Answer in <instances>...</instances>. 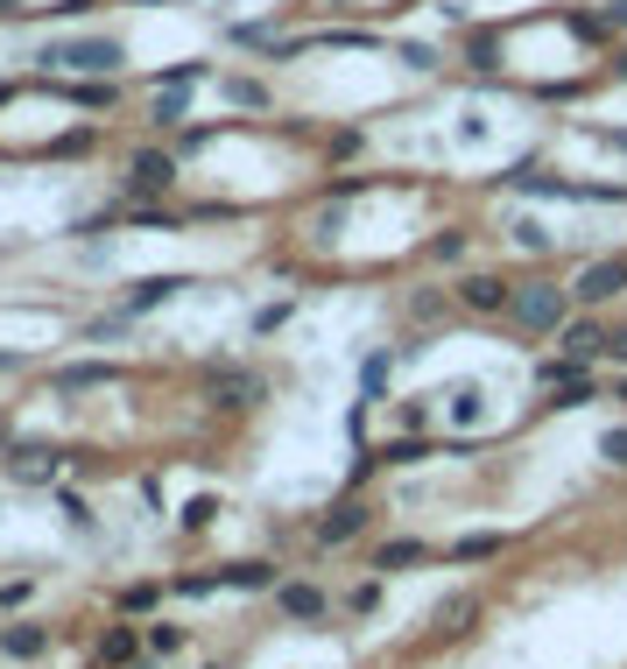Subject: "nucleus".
Masks as SVG:
<instances>
[{
	"mask_svg": "<svg viewBox=\"0 0 627 669\" xmlns=\"http://www.w3.org/2000/svg\"><path fill=\"white\" fill-rule=\"evenodd\" d=\"M515 324H529V332H564V324H572V290H557V282H522Z\"/></svg>",
	"mask_w": 627,
	"mask_h": 669,
	"instance_id": "f257e3e1",
	"label": "nucleus"
},
{
	"mask_svg": "<svg viewBox=\"0 0 627 669\" xmlns=\"http://www.w3.org/2000/svg\"><path fill=\"white\" fill-rule=\"evenodd\" d=\"M430 254H437V261H459V254H466V233H437Z\"/></svg>",
	"mask_w": 627,
	"mask_h": 669,
	"instance_id": "4be33fe9",
	"label": "nucleus"
},
{
	"mask_svg": "<svg viewBox=\"0 0 627 669\" xmlns=\"http://www.w3.org/2000/svg\"><path fill=\"white\" fill-rule=\"evenodd\" d=\"M275 606L290 620H325V592L317 585H275Z\"/></svg>",
	"mask_w": 627,
	"mask_h": 669,
	"instance_id": "1a4fd4ad",
	"label": "nucleus"
},
{
	"mask_svg": "<svg viewBox=\"0 0 627 669\" xmlns=\"http://www.w3.org/2000/svg\"><path fill=\"white\" fill-rule=\"evenodd\" d=\"M156 121H163V127L184 121V85H169V100H156Z\"/></svg>",
	"mask_w": 627,
	"mask_h": 669,
	"instance_id": "5701e85b",
	"label": "nucleus"
},
{
	"mask_svg": "<svg viewBox=\"0 0 627 669\" xmlns=\"http://www.w3.org/2000/svg\"><path fill=\"white\" fill-rule=\"evenodd\" d=\"M100 662H106V669L135 662V635H127V627H106V641H100Z\"/></svg>",
	"mask_w": 627,
	"mask_h": 669,
	"instance_id": "f3484780",
	"label": "nucleus"
},
{
	"mask_svg": "<svg viewBox=\"0 0 627 669\" xmlns=\"http://www.w3.org/2000/svg\"><path fill=\"white\" fill-rule=\"evenodd\" d=\"M79 106H113V85H79Z\"/></svg>",
	"mask_w": 627,
	"mask_h": 669,
	"instance_id": "b1692460",
	"label": "nucleus"
},
{
	"mask_svg": "<svg viewBox=\"0 0 627 669\" xmlns=\"http://www.w3.org/2000/svg\"><path fill=\"white\" fill-rule=\"evenodd\" d=\"M359 529H367V508H359V501H346V508H332L325 522H317V543H353Z\"/></svg>",
	"mask_w": 627,
	"mask_h": 669,
	"instance_id": "9d476101",
	"label": "nucleus"
},
{
	"mask_svg": "<svg viewBox=\"0 0 627 669\" xmlns=\"http://www.w3.org/2000/svg\"><path fill=\"white\" fill-rule=\"evenodd\" d=\"M606 346H614V332H599L593 317H572V324H564V353L585 359V367H593V359H599Z\"/></svg>",
	"mask_w": 627,
	"mask_h": 669,
	"instance_id": "0eeeda50",
	"label": "nucleus"
},
{
	"mask_svg": "<svg viewBox=\"0 0 627 669\" xmlns=\"http://www.w3.org/2000/svg\"><path fill=\"white\" fill-rule=\"evenodd\" d=\"M127 184H135V190H169V184H177V163L156 156V148H142V156H135V177H127Z\"/></svg>",
	"mask_w": 627,
	"mask_h": 669,
	"instance_id": "9b49d317",
	"label": "nucleus"
},
{
	"mask_svg": "<svg viewBox=\"0 0 627 669\" xmlns=\"http://www.w3.org/2000/svg\"><path fill=\"white\" fill-rule=\"evenodd\" d=\"M627 290V261H593V268H585V275L572 282V296L578 303H614Z\"/></svg>",
	"mask_w": 627,
	"mask_h": 669,
	"instance_id": "39448f33",
	"label": "nucleus"
},
{
	"mask_svg": "<svg viewBox=\"0 0 627 669\" xmlns=\"http://www.w3.org/2000/svg\"><path fill=\"white\" fill-rule=\"evenodd\" d=\"M0 648H8V656H43L50 648V627H35V620H22V627H8V635H0Z\"/></svg>",
	"mask_w": 627,
	"mask_h": 669,
	"instance_id": "4468645a",
	"label": "nucleus"
},
{
	"mask_svg": "<svg viewBox=\"0 0 627 669\" xmlns=\"http://www.w3.org/2000/svg\"><path fill=\"white\" fill-rule=\"evenodd\" d=\"M536 380H543V388H572V380H585V359L557 353V359H543V367H536Z\"/></svg>",
	"mask_w": 627,
	"mask_h": 669,
	"instance_id": "2eb2a0df",
	"label": "nucleus"
},
{
	"mask_svg": "<svg viewBox=\"0 0 627 669\" xmlns=\"http://www.w3.org/2000/svg\"><path fill=\"white\" fill-rule=\"evenodd\" d=\"M8 472H14V480H29V487H50L56 472H64V458H56V451H35V445H22V451L8 458Z\"/></svg>",
	"mask_w": 627,
	"mask_h": 669,
	"instance_id": "6e6552de",
	"label": "nucleus"
},
{
	"mask_svg": "<svg viewBox=\"0 0 627 669\" xmlns=\"http://www.w3.org/2000/svg\"><path fill=\"white\" fill-rule=\"evenodd\" d=\"M424 557H430V550L416 543V535H395V543L374 550V571H409V564H424Z\"/></svg>",
	"mask_w": 627,
	"mask_h": 669,
	"instance_id": "f8f14e48",
	"label": "nucleus"
},
{
	"mask_svg": "<svg viewBox=\"0 0 627 669\" xmlns=\"http://www.w3.org/2000/svg\"><path fill=\"white\" fill-rule=\"evenodd\" d=\"M599 458H614V466L627 472V424H620V430H606V437H599Z\"/></svg>",
	"mask_w": 627,
	"mask_h": 669,
	"instance_id": "aec40b11",
	"label": "nucleus"
},
{
	"mask_svg": "<svg viewBox=\"0 0 627 669\" xmlns=\"http://www.w3.org/2000/svg\"><path fill=\"white\" fill-rule=\"evenodd\" d=\"M459 303H466V311H480V317L515 311V282H501V275H472V282H459Z\"/></svg>",
	"mask_w": 627,
	"mask_h": 669,
	"instance_id": "423d86ee",
	"label": "nucleus"
},
{
	"mask_svg": "<svg viewBox=\"0 0 627 669\" xmlns=\"http://www.w3.org/2000/svg\"><path fill=\"white\" fill-rule=\"evenodd\" d=\"M184 290V275H148V282H135V311H156L163 296H177Z\"/></svg>",
	"mask_w": 627,
	"mask_h": 669,
	"instance_id": "dca6fc26",
	"label": "nucleus"
},
{
	"mask_svg": "<svg viewBox=\"0 0 627 669\" xmlns=\"http://www.w3.org/2000/svg\"><path fill=\"white\" fill-rule=\"evenodd\" d=\"M261 395H269V380H261L254 367H219L212 374V401L219 409H254Z\"/></svg>",
	"mask_w": 627,
	"mask_h": 669,
	"instance_id": "20e7f679",
	"label": "nucleus"
},
{
	"mask_svg": "<svg viewBox=\"0 0 627 669\" xmlns=\"http://www.w3.org/2000/svg\"><path fill=\"white\" fill-rule=\"evenodd\" d=\"M409 317H416V324H430V317H445V296H437V290H424V296H409Z\"/></svg>",
	"mask_w": 627,
	"mask_h": 669,
	"instance_id": "6ab92c4d",
	"label": "nucleus"
},
{
	"mask_svg": "<svg viewBox=\"0 0 627 669\" xmlns=\"http://www.w3.org/2000/svg\"><path fill=\"white\" fill-rule=\"evenodd\" d=\"M480 614H487L480 592H445V599H437V614H430V635H437V641H466Z\"/></svg>",
	"mask_w": 627,
	"mask_h": 669,
	"instance_id": "f03ea898",
	"label": "nucleus"
},
{
	"mask_svg": "<svg viewBox=\"0 0 627 669\" xmlns=\"http://www.w3.org/2000/svg\"><path fill=\"white\" fill-rule=\"evenodd\" d=\"M606 353H614V359H627V324H620V332H614V346H606Z\"/></svg>",
	"mask_w": 627,
	"mask_h": 669,
	"instance_id": "393cba45",
	"label": "nucleus"
},
{
	"mask_svg": "<svg viewBox=\"0 0 627 669\" xmlns=\"http://www.w3.org/2000/svg\"><path fill=\"white\" fill-rule=\"evenodd\" d=\"M43 64H64V71H113V64H121V43H106V35H85V43H50Z\"/></svg>",
	"mask_w": 627,
	"mask_h": 669,
	"instance_id": "7ed1b4c3",
	"label": "nucleus"
},
{
	"mask_svg": "<svg viewBox=\"0 0 627 669\" xmlns=\"http://www.w3.org/2000/svg\"><path fill=\"white\" fill-rule=\"evenodd\" d=\"M0 14H22V8H14V0H0Z\"/></svg>",
	"mask_w": 627,
	"mask_h": 669,
	"instance_id": "a878e982",
	"label": "nucleus"
},
{
	"mask_svg": "<svg viewBox=\"0 0 627 669\" xmlns=\"http://www.w3.org/2000/svg\"><path fill=\"white\" fill-rule=\"evenodd\" d=\"M459 564H480V557H501V535H466L459 550H451Z\"/></svg>",
	"mask_w": 627,
	"mask_h": 669,
	"instance_id": "a211bd4d",
	"label": "nucleus"
},
{
	"mask_svg": "<svg viewBox=\"0 0 627 669\" xmlns=\"http://www.w3.org/2000/svg\"><path fill=\"white\" fill-rule=\"evenodd\" d=\"M106 380H113L106 359H85V367H56V388H64V395H79V388H106Z\"/></svg>",
	"mask_w": 627,
	"mask_h": 669,
	"instance_id": "ddd939ff",
	"label": "nucleus"
},
{
	"mask_svg": "<svg viewBox=\"0 0 627 669\" xmlns=\"http://www.w3.org/2000/svg\"><path fill=\"white\" fill-rule=\"evenodd\" d=\"M148 648H156V656H177V648H184V627H148Z\"/></svg>",
	"mask_w": 627,
	"mask_h": 669,
	"instance_id": "412c9836",
	"label": "nucleus"
}]
</instances>
